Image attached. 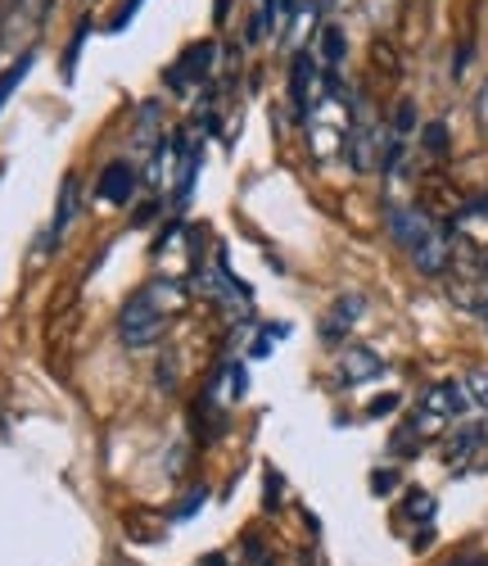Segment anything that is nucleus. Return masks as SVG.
Masks as SVG:
<instances>
[{
    "label": "nucleus",
    "instance_id": "13",
    "mask_svg": "<svg viewBox=\"0 0 488 566\" xmlns=\"http://www.w3.org/2000/svg\"><path fill=\"white\" fill-rule=\"evenodd\" d=\"M321 55H326V69L330 73L344 64V32H339L335 23H326V32H321Z\"/></svg>",
    "mask_w": 488,
    "mask_h": 566
},
{
    "label": "nucleus",
    "instance_id": "11",
    "mask_svg": "<svg viewBox=\"0 0 488 566\" xmlns=\"http://www.w3.org/2000/svg\"><path fill=\"white\" fill-rule=\"evenodd\" d=\"M32 64H36V51H32V45H28V51L10 64V69H0V114H6V105H10V96H14V91L28 82V73H32Z\"/></svg>",
    "mask_w": 488,
    "mask_h": 566
},
{
    "label": "nucleus",
    "instance_id": "17",
    "mask_svg": "<svg viewBox=\"0 0 488 566\" xmlns=\"http://www.w3.org/2000/svg\"><path fill=\"white\" fill-rule=\"evenodd\" d=\"M140 6H145V0H123V6H118V14L109 19V32H127V23L140 14Z\"/></svg>",
    "mask_w": 488,
    "mask_h": 566
},
{
    "label": "nucleus",
    "instance_id": "14",
    "mask_svg": "<svg viewBox=\"0 0 488 566\" xmlns=\"http://www.w3.org/2000/svg\"><path fill=\"white\" fill-rule=\"evenodd\" d=\"M462 390H466L470 408H484V412H488V371H484V367L466 376V381H462Z\"/></svg>",
    "mask_w": 488,
    "mask_h": 566
},
{
    "label": "nucleus",
    "instance_id": "9",
    "mask_svg": "<svg viewBox=\"0 0 488 566\" xmlns=\"http://www.w3.org/2000/svg\"><path fill=\"white\" fill-rule=\"evenodd\" d=\"M77 196H82V181L68 172L64 186H60V200H55V222H51V231H45V250H60L64 231H68L73 218H77Z\"/></svg>",
    "mask_w": 488,
    "mask_h": 566
},
{
    "label": "nucleus",
    "instance_id": "18",
    "mask_svg": "<svg viewBox=\"0 0 488 566\" xmlns=\"http://www.w3.org/2000/svg\"><path fill=\"white\" fill-rule=\"evenodd\" d=\"M86 32H91V19H82V23H77V32H73V45H68V64H64V77H73V69H77V55H82V41H86Z\"/></svg>",
    "mask_w": 488,
    "mask_h": 566
},
{
    "label": "nucleus",
    "instance_id": "16",
    "mask_svg": "<svg viewBox=\"0 0 488 566\" xmlns=\"http://www.w3.org/2000/svg\"><path fill=\"white\" fill-rule=\"evenodd\" d=\"M421 136H425V150H429V155H444V150H448V127H444V123H429Z\"/></svg>",
    "mask_w": 488,
    "mask_h": 566
},
{
    "label": "nucleus",
    "instance_id": "20",
    "mask_svg": "<svg viewBox=\"0 0 488 566\" xmlns=\"http://www.w3.org/2000/svg\"><path fill=\"white\" fill-rule=\"evenodd\" d=\"M394 403H399L394 395H389V399H375V403H371V412H389V408H394Z\"/></svg>",
    "mask_w": 488,
    "mask_h": 566
},
{
    "label": "nucleus",
    "instance_id": "12",
    "mask_svg": "<svg viewBox=\"0 0 488 566\" xmlns=\"http://www.w3.org/2000/svg\"><path fill=\"white\" fill-rule=\"evenodd\" d=\"M484 440H488V427H462L448 440V462H470V453H479Z\"/></svg>",
    "mask_w": 488,
    "mask_h": 566
},
{
    "label": "nucleus",
    "instance_id": "15",
    "mask_svg": "<svg viewBox=\"0 0 488 566\" xmlns=\"http://www.w3.org/2000/svg\"><path fill=\"white\" fill-rule=\"evenodd\" d=\"M403 512L412 516V522H429V516L438 512V503H434L425 490H412V494H407V503H403Z\"/></svg>",
    "mask_w": 488,
    "mask_h": 566
},
{
    "label": "nucleus",
    "instance_id": "21",
    "mask_svg": "<svg viewBox=\"0 0 488 566\" xmlns=\"http://www.w3.org/2000/svg\"><path fill=\"white\" fill-rule=\"evenodd\" d=\"M204 566H222V557H213V562H204Z\"/></svg>",
    "mask_w": 488,
    "mask_h": 566
},
{
    "label": "nucleus",
    "instance_id": "8",
    "mask_svg": "<svg viewBox=\"0 0 488 566\" xmlns=\"http://www.w3.org/2000/svg\"><path fill=\"white\" fill-rule=\"evenodd\" d=\"M136 196V168L131 164H109L105 172H100V181H95V200L100 205H127Z\"/></svg>",
    "mask_w": 488,
    "mask_h": 566
},
{
    "label": "nucleus",
    "instance_id": "7",
    "mask_svg": "<svg viewBox=\"0 0 488 566\" xmlns=\"http://www.w3.org/2000/svg\"><path fill=\"white\" fill-rule=\"evenodd\" d=\"M380 371H384V358L375 349H362V345L344 349V354H339V363H335L339 386H367V381H375Z\"/></svg>",
    "mask_w": 488,
    "mask_h": 566
},
{
    "label": "nucleus",
    "instance_id": "10",
    "mask_svg": "<svg viewBox=\"0 0 488 566\" xmlns=\"http://www.w3.org/2000/svg\"><path fill=\"white\" fill-rule=\"evenodd\" d=\"M55 10V0H14V10H10V36H32L45 28V19H51Z\"/></svg>",
    "mask_w": 488,
    "mask_h": 566
},
{
    "label": "nucleus",
    "instance_id": "19",
    "mask_svg": "<svg viewBox=\"0 0 488 566\" xmlns=\"http://www.w3.org/2000/svg\"><path fill=\"white\" fill-rule=\"evenodd\" d=\"M475 118H479V127L488 132V82L479 86V96H475Z\"/></svg>",
    "mask_w": 488,
    "mask_h": 566
},
{
    "label": "nucleus",
    "instance_id": "5",
    "mask_svg": "<svg viewBox=\"0 0 488 566\" xmlns=\"http://www.w3.org/2000/svg\"><path fill=\"white\" fill-rule=\"evenodd\" d=\"M213 60H218V45H213V41H194V45H185V51H181V60L168 69V82H172L177 91L190 86V82H209Z\"/></svg>",
    "mask_w": 488,
    "mask_h": 566
},
{
    "label": "nucleus",
    "instance_id": "1",
    "mask_svg": "<svg viewBox=\"0 0 488 566\" xmlns=\"http://www.w3.org/2000/svg\"><path fill=\"white\" fill-rule=\"evenodd\" d=\"M190 304V291L185 281L177 276H155L145 281V286L123 304V317H118V336L127 349H150L168 336V326L185 313Z\"/></svg>",
    "mask_w": 488,
    "mask_h": 566
},
{
    "label": "nucleus",
    "instance_id": "6",
    "mask_svg": "<svg viewBox=\"0 0 488 566\" xmlns=\"http://www.w3.org/2000/svg\"><path fill=\"white\" fill-rule=\"evenodd\" d=\"M362 313H367V300H362V295H339V300L326 308V317H321V340H326V345H339V340H344L353 326L362 322Z\"/></svg>",
    "mask_w": 488,
    "mask_h": 566
},
{
    "label": "nucleus",
    "instance_id": "4",
    "mask_svg": "<svg viewBox=\"0 0 488 566\" xmlns=\"http://www.w3.org/2000/svg\"><path fill=\"white\" fill-rule=\"evenodd\" d=\"M330 73H321V64L308 55V51H299L295 55V64H289V101H295V114L308 123V114L321 105V96L330 91Z\"/></svg>",
    "mask_w": 488,
    "mask_h": 566
},
{
    "label": "nucleus",
    "instance_id": "2",
    "mask_svg": "<svg viewBox=\"0 0 488 566\" xmlns=\"http://www.w3.org/2000/svg\"><path fill=\"white\" fill-rule=\"evenodd\" d=\"M389 235L399 241V250L425 272V276H444L453 268V235L438 227L429 209L416 205H389Z\"/></svg>",
    "mask_w": 488,
    "mask_h": 566
},
{
    "label": "nucleus",
    "instance_id": "3",
    "mask_svg": "<svg viewBox=\"0 0 488 566\" xmlns=\"http://www.w3.org/2000/svg\"><path fill=\"white\" fill-rule=\"evenodd\" d=\"M466 408H470V399H466L462 381H438V386H429V390L421 395V403H416V417L407 421V427L416 431V440L444 436V431H453V421H457Z\"/></svg>",
    "mask_w": 488,
    "mask_h": 566
}]
</instances>
